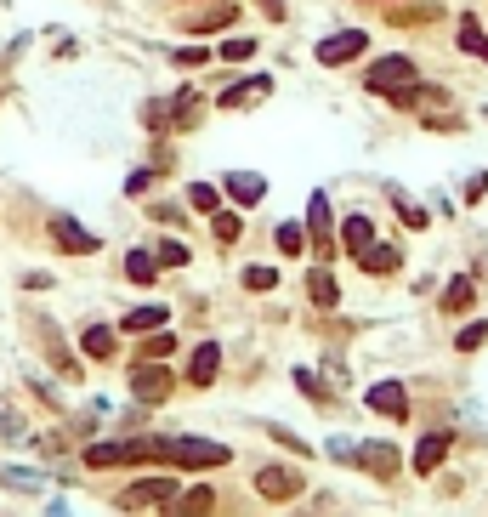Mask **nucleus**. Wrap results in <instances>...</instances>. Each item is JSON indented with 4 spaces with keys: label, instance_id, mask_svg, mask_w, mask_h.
<instances>
[{
    "label": "nucleus",
    "instance_id": "13",
    "mask_svg": "<svg viewBox=\"0 0 488 517\" xmlns=\"http://www.w3.org/2000/svg\"><path fill=\"white\" fill-rule=\"evenodd\" d=\"M369 410H381V415H409V393H403L398 381H381V387H369Z\"/></svg>",
    "mask_w": 488,
    "mask_h": 517
},
{
    "label": "nucleus",
    "instance_id": "16",
    "mask_svg": "<svg viewBox=\"0 0 488 517\" xmlns=\"http://www.w3.org/2000/svg\"><path fill=\"white\" fill-rule=\"evenodd\" d=\"M267 91H273V80H267V74H256V80H239V86L222 91V108H244V103H256V97H267Z\"/></svg>",
    "mask_w": 488,
    "mask_h": 517
},
{
    "label": "nucleus",
    "instance_id": "27",
    "mask_svg": "<svg viewBox=\"0 0 488 517\" xmlns=\"http://www.w3.org/2000/svg\"><path fill=\"white\" fill-rule=\"evenodd\" d=\"M301 239H307V233H301L296 222H284V228H279V250H284V256H301V250H307Z\"/></svg>",
    "mask_w": 488,
    "mask_h": 517
},
{
    "label": "nucleus",
    "instance_id": "14",
    "mask_svg": "<svg viewBox=\"0 0 488 517\" xmlns=\"http://www.w3.org/2000/svg\"><path fill=\"white\" fill-rule=\"evenodd\" d=\"M216 370H222V347H216V341H205V347L193 353V364H188V381H193V387H210V381H216Z\"/></svg>",
    "mask_w": 488,
    "mask_h": 517
},
{
    "label": "nucleus",
    "instance_id": "1",
    "mask_svg": "<svg viewBox=\"0 0 488 517\" xmlns=\"http://www.w3.org/2000/svg\"><path fill=\"white\" fill-rule=\"evenodd\" d=\"M154 461L171 466H227V444H205V438H154Z\"/></svg>",
    "mask_w": 488,
    "mask_h": 517
},
{
    "label": "nucleus",
    "instance_id": "31",
    "mask_svg": "<svg viewBox=\"0 0 488 517\" xmlns=\"http://www.w3.org/2000/svg\"><path fill=\"white\" fill-rule=\"evenodd\" d=\"M483 341H488V324H466V330H460V353L483 347Z\"/></svg>",
    "mask_w": 488,
    "mask_h": 517
},
{
    "label": "nucleus",
    "instance_id": "29",
    "mask_svg": "<svg viewBox=\"0 0 488 517\" xmlns=\"http://www.w3.org/2000/svg\"><path fill=\"white\" fill-rule=\"evenodd\" d=\"M188 199H193V205H199V211H216V205H222V199H216V188H210V182H193V188H188Z\"/></svg>",
    "mask_w": 488,
    "mask_h": 517
},
{
    "label": "nucleus",
    "instance_id": "3",
    "mask_svg": "<svg viewBox=\"0 0 488 517\" xmlns=\"http://www.w3.org/2000/svg\"><path fill=\"white\" fill-rule=\"evenodd\" d=\"M364 29H341V35H330V40H318V52H313V63H324V69H341V63H352V57H364Z\"/></svg>",
    "mask_w": 488,
    "mask_h": 517
},
{
    "label": "nucleus",
    "instance_id": "25",
    "mask_svg": "<svg viewBox=\"0 0 488 517\" xmlns=\"http://www.w3.org/2000/svg\"><path fill=\"white\" fill-rule=\"evenodd\" d=\"M210 506H216V495H210V489H188V495L176 500V512H210Z\"/></svg>",
    "mask_w": 488,
    "mask_h": 517
},
{
    "label": "nucleus",
    "instance_id": "4",
    "mask_svg": "<svg viewBox=\"0 0 488 517\" xmlns=\"http://www.w3.org/2000/svg\"><path fill=\"white\" fill-rule=\"evenodd\" d=\"M131 461H154V444H91L86 466H131Z\"/></svg>",
    "mask_w": 488,
    "mask_h": 517
},
{
    "label": "nucleus",
    "instance_id": "30",
    "mask_svg": "<svg viewBox=\"0 0 488 517\" xmlns=\"http://www.w3.org/2000/svg\"><path fill=\"white\" fill-rule=\"evenodd\" d=\"M159 262H165V268H182V262H188V245L165 239V245H159Z\"/></svg>",
    "mask_w": 488,
    "mask_h": 517
},
{
    "label": "nucleus",
    "instance_id": "26",
    "mask_svg": "<svg viewBox=\"0 0 488 517\" xmlns=\"http://www.w3.org/2000/svg\"><path fill=\"white\" fill-rule=\"evenodd\" d=\"M443 307H454V313H466V307H471V285H466V279H454V285L443 290Z\"/></svg>",
    "mask_w": 488,
    "mask_h": 517
},
{
    "label": "nucleus",
    "instance_id": "2",
    "mask_svg": "<svg viewBox=\"0 0 488 517\" xmlns=\"http://www.w3.org/2000/svg\"><path fill=\"white\" fill-rule=\"evenodd\" d=\"M415 80H420V74H415V63H409V57H381V63L364 74L369 91H398V97L415 86Z\"/></svg>",
    "mask_w": 488,
    "mask_h": 517
},
{
    "label": "nucleus",
    "instance_id": "22",
    "mask_svg": "<svg viewBox=\"0 0 488 517\" xmlns=\"http://www.w3.org/2000/svg\"><path fill=\"white\" fill-rule=\"evenodd\" d=\"M165 324V307H137V313H125L120 319V330L131 336V330H159Z\"/></svg>",
    "mask_w": 488,
    "mask_h": 517
},
{
    "label": "nucleus",
    "instance_id": "8",
    "mask_svg": "<svg viewBox=\"0 0 488 517\" xmlns=\"http://www.w3.org/2000/svg\"><path fill=\"white\" fill-rule=\"evenodd\" d=\"M307 239H313L324 256L335 250V228H330V199L324 194H313V205H307Z\"/></svg>",
    "mask_w": 488,
    "mask_h": 517
},
{
    "label": "nucleus",
    "instance_id": "6",
    "mask_svg": "<svg viewBox=\"0 0 488 517\" xmlns=\"http://www.w3.org/2000/svg\"><path fill=\"white\" fill-rule=\"evenodd\" d=\"M159 500H176V478H142L120 495V506H159Z\"/></svg>",
    "mask_w": 488,
    "mask_h": 517
},
{
    "label": "nucleus",
    "instance_id": "35",
    "mask_svg": "<svg viewBox=\"0 0 488 517\" xmlns=\"http://www.w3.org/2000/svg\"><path fill=\"white\" fill-rule=\"evenodd\" d=\"M398 211H403V222H409V228H426V211H415V205H403V199H398Z\"/></svg>",
    "mask_w": 488,
    "mask_h": 517
},
{
    "label": "nucleus",
    "instance_id": "12",
    "mask_svg": "<svg viewBox=\"0 0 488 517\" xmlns=\"http://www.w3.org/2000/svg\"><path fill=\"white\" fill-rule=\"evenodd\" d=\"M352 262H358L364 273H392V268L403 262V250H398V245H375V239H369V245L352 256Z\"/></svg>",
    "mask_w": 488,
    "mask_h": 517
},
{
    "label": "nucleus",
    "instance_id": "34",
    "mask_svg": "<svg viewBox=\"0 0 488 517\" xmlns=\"http://www.w3.org/2000/svg\"><path fill=\"white\" fill-rule=\"evenodd\" d=\"M176 63H182V69H199V63H210V57L199 52V46H188V52H176Z\"/></svg>",
    "mask_w": 488,
    "mask_h": 517
},
{
    "label": "nucleus",
    "instance_id": "23",
    "mask_svg": "<svg viewBox=\"0 0 488 517\" xmlns=\"http://www.w3.org/2000/svg\"><path fill=\"white\" fill-rule=\"evenodd\" d=\"M460 52H471V57H483L488 63V35L477 29V23H460Z\"/></svg>",
    "mask_w": 488,
    "mask_h": 517
},
{
    "label": "nucleus",
    "instance_id": "24",
    "mask_svg": "<svg viewBox=\"0 0 488 517\" xmlns=\"http://www.w3.org/2000/svg\"><path fill=\"white\" fill-rule=\"evenodd\" d=\"M210 233H216V245H233V239H239V216L210 211Z\"/></svg>",
    "mask_w": 488,
    "mask_h": 517
},
{
    "label": "nucleus",
    "instance_id": "7",
    "mask_svg": "<svg viewBox=\"0 0 488 517\" xmlns=\"http://www.w3.org/2000/svg\"><path fill=\"white\" fill-rule=\"evenodd\" d=\"M52 239L69 250V256H91V250H97V233H86L74 216H57V222H52Z\"/></svg>",
    "mask_w": 488,
    "mask_h": 517
},
{
    "label": "nucleus",
    "instance_id": "19",
    "mask_svg": "<svg viewBox=\"0 0 488 517\" xmlns=\"http://www.w3.org/2000/svg\"><path fill=\"white\" fill-rule=\"evenodd\" d=\"M80 347H86L91 358H114V330H108V324H91L86 336H80Z\"/></svg>",
    "mask_w": 488,
    "mask_h": 517
},
{
    "label": "nucleus",
    "instance_id": "32",
    "mask_svg": "<svg viewBox=\"0 0 488 517\" xmlns=\"http://www.w3.org/2000/svg\"><path fill=\"white\" fill-rule=\"evenodd\" d=\"M256 52V46H250V40H227L222 46V63H244V57Z\"/></svg>",
    "mask_w": 488,
    "mask_h": 517
},
{
    "label": "nucleus",
    "instance_id": "11",
    "mask_svg": "<svg viewBox=\"0 0 488 517\" xmlns=\"http://www.w3.org/2000/svg\"><path fill=\"white\" fill-rule=\"evenodd\" d=\"M256 489H262L267 500H290V495H301V472H290V466H267L262 478H256Z\"/></svg>",
    "mask_w": 488,
    "mask_h": 517
},
{
    "label": "nucleus",
    "instance_id": "18",
    "mask_svg": "<svg viewBox=\"0 0 488 517\" xmlns=\"http://www.w3.org/2000/svg\"><path fill=\"white\" fill-rule=\"evenodd\" d=\"M369 239H375L369 216H347V222H341V250H347V256H358V250H364Z\"/></svg>",
    "mask_w": 488,
    "mask_h": 517
},
{
    "label": "nucleus",
    "instance_id": "36",
    "mask_svg": "<svg viewBox=\"0 0 488 517\" xmlns=\"http://www.w3.org/2000/svg\"><path fill=\"white\" fill-rule=\"evenodd\" d=\"M256 6H262L267 18H284V0H256Z\"/></svg>",
    "mask_w": 488,
    "mask_h": 517
},
{
    "label": "nucleus",
    "instance_id": "15",
    "mask_svg": "<svg viewBox=\"0 0 488 517\" xmlns=\"http://www.w3.org/2000/svg\"><path fill=\"white\" fill-rule=\"evenodd\" d=\"M222 188H227L233 199H239V205H256V199H267V182L256 177V171H233V177H227Z\"/></svg>",
    "mask_w": 488,
    "mask_h": 517
},
{
    "label": "nucleus",
    "instance_id": "20",
    "mask_svg": "<svg viewBox=\"0 0 488 517\" xmlns=\"http://www.w3.org/2000/svg\"><path fill=\"white\" fill-rule=\"evenodd\" d=\"M125 273H131L137 285H154V273H159V256H148V250H131V256H125Z\"/></svg>",
    "mask_w": 488,
    "mask_h": 517
},
{
    "label": "nucleus",
    "instance_id": "28",
    "mask_svg": "<svg viewBox=\"0 0 488 517\" xmlns=\"http://www.w3.org/2000/svg\"><path fill=\"white\" fill-rule=\"evenodd\" d=\"M273 285H279L273 268H244V290H273Z\"/></svg>",
    "mask_w": 488,
    "mask_h": 517
},
{
    "label": "nucleus",
    "instance_id": "33",
    "mask_svg": "<svg viewBox=\"0 0 488 517\" xmlns=\"http://www.w3.org/2000/svg\"><path fill=\"white\" fill-rule=\"evenodd\" d=\"M176 347V336H148V347H142V358H165Z\"/></svg>",
    "mask_w": 488,
    "mask_h": 517
},
{
    "label": "nucleus",
    "instance_id": "5",
    "mask_svg": "<svg viewBox=\"0 0 488 517\" xmlns=\"http://www.w3.org/2000/svg\"><path fill=\"white\" fill-rule=\"evenodd\" d=\"M347 461H358L364 472H375V478H392V472H398V449L392 444H358V449H347Z\"/></svg>",
    "mask_w": 488,
    "mask_h": 517
},
{
    "label": "nucleus",
    "instance_id": "21",
    "mask_svg": "<svg viewBox=\"0 0 488 517\" xmlns=\"http://www.w3.org/2000/svg\"><path fill=\"white\" fill-rule=\"evenodd\" d=\"M307 296H313V307H335V279L324 268L307 273Z\"/></svg>",
    "mask_w": 488,
    "mask_h": 517
},
{
    "label": "nucleus",
    "instance_id": "17",
    "mask_svg": "<svg viewBox=\"0 0 488 517\" xmlns=\"http://www.w3.org/2000/svg\"><path fill=\"white\" fill-rule=\"evenodd\" d=\"M449 455V432H432V438H420L415 449V472H437V461Z\"/></svg>",
    "mask_w": 488,
    "mask_h": 517
},
{
    "label": "nucleus",
    "instance_id": "10",
    "mask_svg": "<svg viewBox=\"0 0 488 517\" xmlns=\"http://www.w3.org/2000/svg\"><path fill=\"white\" fill-rule=\"evenodd\" d=\"M131 393H137L142 404H159V398L171 393V375L159 370V364H142V370H131Z\"/></svg>",
    "mask_w": 488,
    "mask_h": 517
},
{
    "label": "nucleus",
    "instance_id": "9",
    "mask_svg": "<svg viewBox=\"0 0 488 517\" xmlns=\"http://www.w3.org/2000/svg\"><path fill=\"white\" fill-rule=\"evenodd\" d=\"M233 18H239V6H233V0H222V6H205V12L182 18V29H188V35H216V29H227Z\"/></svg>",
    "mask_w": 488,
    "mask_h": 517
}]
</instances>
